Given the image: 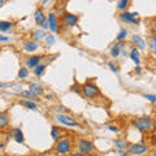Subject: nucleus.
Instances as JSON below:
<instances>
[{"label":"nucleus","instance_id":"1","mask_svg":"<svg viewBox=\"0 0 156 156\" xmlns=\"http://www.w3.org/2000/svg\"><path fill=\"white\" fill-rule=\"evenodd\" d=\"M152 125H154V121L151 120V117H148V116H142L133 121V126L135 129H138L139 131H142V133L150 131L152 129Z\"/></svg>","mask_w":156,"mask_h":156},{"label":"nucleus","instance_id":"2","mask_svg":"<svg viewBox=\"0 0 156 156\" xmlns=\"http://www.w3.org/2000/svg\"><path fill=\"white\" fill-rule=\"evenodd\" d=\"M81 92L87 99H95L96 96L100 95L99 87H98L94 82H86V83H83V86H82V89H81Z\"/></svg>","mask_w":156,"mask_h":156},{"label":"nucleus","instance_id":"3","mask_svg":"<svg viewBox=\"0 0 156 156\" xmlns=\"http://www.w3.org/2000/svg\"><path fill=\"white\" fill-rule=\"evenodd\" d=\"M77 148H78V151H80L81 154H83V155L87 156V155H91L95 151V146H94V143H92L91 140L86 139V138H81L80 140H78V143H77Z\"/></svg>","mask_w":156,"mask_h":156},{"label":"nucleus","instance_id":"4","mask_svg":"<svg viewBox=\"0 0 156 156\" xmlns=\"http://www.w3.org/2000/svg\"><path fill=\"white\" fill-rule=\"evenodd\" d=\"M70 150H72V142L69 138H61L60 140H57V143L55 146V151L58 155L69 154Z\"/></svg>","mask_w":156,"mask_h":156},{"label":"nucleus","instance_id":"5","mask_svg":"<svg viewBox=\"0 0 156 156\" xmlns=\"http://www.w3.org/2000/svg\"><path fill=\"white\" fill-rule=\"evenodd\" d=\"M119 18L121 20L122 22L125 23H133V25H139L140 21L138 20V13L134 12V13H131V12H121L119 14Z\"/></svg>","mask_w":156,"mask_h":156},{"label":"nucleus","instance_id":"6","mask_svg":"<svg viewBox=\"0 0 156 156\" xmlns=\"http://www.w3.org/2000/svg\"><path fill=\"white\" fill-rule=\"evenodd\" d=\"M56 120L60 124L65 125V126H70V128H77V126H78L77 121L73 119V117H70L69 115H65V113H58L56 116Z\"/></svg>","mask_w":156,"mask_h":156},{"label":"nucleus","instance_id":"7","mask_svg":"<svg viewBox=\"0 0 156 156\" xmlns=\"http://www.w3.org/2000/svg\"><path fill=\"white\" fill-rule=\"evenodd\" d=\"M148 151V146L144 143H135V144H130L129 147V154L130 155H143Z\"/></svg>","mask_w":156,"mask_h":156},{"label":"nucleus","instance_id":"8","mask_svg":"<svg viewBox=\"0 0 156 156\" xmlns=\"http://www.w3.org/2000/svg\"><path fill=\"white\" fill-rule=\"evenodd\" d=\"M64 23L66 27H74L78 23V16L74 13H65L64 14Z\"/></svg>","mask_w":156,"mask_h":156},{"label":"nucleus","instance_id":"9","mask_svg":"<svg viewBox=\"0 0 156 156\" xmlns=\"http://www.w3.org/2000/svg\"><path fill=\"white\" fill-rule=\"evenodd\" d=\"M47 20H48V23H50V30L52 34H55L58 31V21H57V17L55 13H50L47 16Z\"/></svg>","mask_w":156,"mask_h":156},{"label":"nucleus","instance_id":"10","mask_svg":"<svg viewBox=\"0 0 156 156\" xmlns=\"http://www.w3.org/2000/svg\"><path fill=\"white\" fill-rule=\"evenodd\" d=\"M131 42H133L134 47L138 51L139 50H146V41L140 35H138V34H134V35L131 37Z\"/></svg>","mask_w":156,"mask_h":156},{"label":"nucleus","instance_id":"11","mask_svg":"<svg viewBox=\"0 0 156 156\" xmlns=\"http://www.w3.org/2000/svg\"><path fill=\"white\" fill-rule=\"evenodd\" d=\"M41 61H42V56H30L26 58L25 64H26V68H31L34 70L37 66L41 65Z\"/></svg>","mask_w":156,"mask_h":156},{"label":"nucleus","instance_id":"12","mask_svg":"<svg viewBox=\"0 0 156 156\" xmlns=\"http://www.w3.org/2000/svg\"><path fill=\"white\" fill-rule=\"evenodd\" d=\"M46 20H47V17L44 16V13H43V9L38 7L35 9V12H34V21H35L37 25H41L42 26V23L44 22Z\"/></svg>","mask_w":156,"mask_h":156},{"label":"nucleus","instance_id":"13","mask_svg":"<svg viewBox=\"0 0 156 156\" xmlns=\"http://www.w3.org/2000/svg\"><path fill=\"white\" fill-rule=\"evenodd\" d=\"M11 134H12L13 139L16 140L17 143H21V144L25 143V136H23V133H22V130H21V129H18V128L13 129Z\"/></svg>","mask_w":156,"mask_h":156},{"label":"nucleus","instance_id":"14","mask_svg":"<svg viewBox=\"0 0 156 156\" xmlns=\"http://www.w3.org/2000/svg\"><path fill=\"white\" fill-rule=\"evenodd\" d=\"M38 48H39V46L35 41H27L23 43V46H22V50L25 52H35Z\"/></svg>","mask_w":156,"mask_h":156},{"label":"nucleus","instance_id":"15","mask_svg":"<svg viewBox=\"0 0 156 156\" xmlns=\"http://www.w3.org/2000/svg\"><path fill=\"white\" fill-rule=\"evenodd\" d=\"M115 146H116V148L119 150V151H126V150H129V143H128V140H125V139H116L115 140Z\"/></svg>","mask_w":156,"mask_h":156},{"label":"nucleus","instance_id":"16","mask_svg":"<svg viewBox=\"0 0 156 156\" xmlns=\"http://www.w3.org/2000/svg\"><path fill=\"white\" fill-rule=\"evenodd\" d=\"M111 56L112 57H117V56H120L121 55V42H117L116 44H113L111 47Z\"/></svg>","mask_w":156,"mask_h":156},{"label":"nucleus","instance_id":"17","mask_svg":"<svg viewBox=\"0 0 156 156\" xmlns=\"http://www.w3.org/2000/svg\"><path fill=\"white\" fill-rule=\"evenodd\" d=\"M33 41H41V39H44L46 37H47V34L44 33V30H43V29H38V30H35L33 33Z\"/></svg>","mask_w":156,"mask_h":156},{"label":"nucleus","instance_id":"18","mask_svg":"<svg viewBox=\"0 0 156 156\" xmlns=\"http://www.w3.org/2000/svg\"><path fill=\"white\" fill-rule=\"evenodd\" d=\"M21 94V96H23V98H26L27 100H37L38 99V95L37 94H34L33 91H30V90H25V91H21L20 92Z\"/></svg>","mask_w":156,"mask_h":156},{"label":"nucleus","instance_id":"19","mask_svg":"<svg viewBox=\"0 0 156 156\" xmlns=\"http://www.w3.org/2000/svg\"><path fill=\"white\" fill-rule=\"evenodd\" d=\"M129 56H130V58H131V60H133V61L135 62L136 65H139V61H140V60H139V51L136 50L135 47H134V48H131V50H130Z\"/></svg>","mask_w":156,"mask_h":156},{"label":"nucleus","instance_id":"20","mask_svg":"<svg viewBox=\"0 0 156 156\" xmlns=\"http://www.w3.org/2000/svg\"><path fill=\"white\" fill-rule=\"evenodd\" d=\"M21 105H23V107H26L27 109H31V111H37L38 109V105L34 103L33 100H27V99H23L22 101H21Z\"/></svg>","mask_w":156,"mask_h":156},{"label":"nucleus","instance_id":"21","mask_svg":"<svg viewBox=\"0 0 156 156\" xmlns=\"http://www.w3.org/2000/svg\"><path fill=\"white\" fill-rule=\"evenodd\" d=\"M148 47H150V51L154 55H156V37L152 35V34L148 37Z\"/></svg>","mask_w":156,"mask_h":156},{"label":"nucleus","instance_id":"22","mask_svg":"<svg viewBox=\"0 0 156 156\" xmlns=\"http://www.w3.org/2000/svg\"><path fill=\"white\" fill-rule=\"evenodd\" d=\"M8 124H9V116L5 113V112H2V113H0V128L2 129L7 128Z\"/></svg>","mask_w":156,"mask_h":156},{"label":"nucleus","instance_id":"23","mask_svg":"<svg viewBox=\"0 0 156 156\" xmlns=\"http://www.w3.org/2000/svg\"><path fill=\"white\" fill-rule=\"evenodd\" d=\"M29 90H30V91H33L34 94H37L38 96H39V95H41L42 92H43L42 86L39 85V83H30V85H29Z\"/></svg>","mask_w":156,"mask_h":156},{"label":"nucleus","instance_id":"24","mask_svg":"<svg viewBox=\"0 0 156 156\" xmlns=\"http://www.w3.org/2000/svg\"><path fill=\"white\" fill-rule=\"evenodd\" d=\"M13 27V23L9 22V21H0V31L2 33H5L8 30H11Z\"/></svg>","mask_w":156,"mask_h":156},{"label":"nucleus","instance_id":"25","mask_svg":"<svg viewBox=\"0 0 156 156\" xmlns=\"http://www.w3.org/2000/svg\"><path fill=\"white\" fill-rule=\"evenodd\" d=\"M60 134H61L60 129H58L57 126H52V128H51V136H52V139L53 140H60Z\"/></svg>","mask_w":156,"mask_h":156},{"label":"nucleus","instance_id":"26","mask_svg":"<svg viewBox=\"0 0 156 156\" xmlns=\"http://www.w3.org/2000/svg\"><path fill=\"white\" fill-rule=\"evenodd\" d=\"M126 37H128V30L122 27V29H121V30L119 31V34H117L116 39H117V42H122V41H125V39H126Z\"/></svg>","mask_w":156,"mask_h":156},{"label":"nucleus","instance_id":"27","mask_svg":"<svg viewBox=\"0 0 156 156\" xmlns=\"http://www.w3.org/2000/svg\"><path fill=\"white\" fill-rule=\"evenodd\" d=\"M46 68H47V66H46L44 64H41L39 66H37L33 72H34V74H35L37 77H42V76H43V73H44V70H46Z\"/></svg>","mask_w":156,"mask_h":156},{"label":"nucleus","instance_id":"28","mask_svg":"<svg viewBox=\"0 0 156 156\" xmlns=\"http://www.w3.org/2000/svg\"><path fill=\"white\" fill-rule=\"evenodd\" d=\"M128 5H129V0H120V2H117V9H119V11L125 12V9L128 8Z\"/></svg>","mask_w":156,"mask_h":156},{"label":"nucleus","instance_id":"29","mask_svg":"<svg viewBox=\"0 0 156 156\" xmlns=\"http://www.w3.org/2000/svg\"><path fill=\"white\" fill-rule=\"evenodd\" d=\"M29 77V69L27 68H21L18 70V78L20 80H25V78Z\"/></svg>","mask_w":156,"mask_h":156},{"label":"nucleus","instance_id":"30","mask_svg":"<svg viewBox=\"0 0 156 156\" xmlns=\"http://www.w3.org/2000/svg\"><path fill=\"white\" fill-rule=\"evenodd\" d=\"M143 98L147 99L148 101H151V103H156V95L155 94H144Z\"/></svg>","mask_w":156,"mask_h":156},{"label":"nucleus","instance_id":"31","mask_svg":"<svg viewBox=\"0 0 156 156\" xmlns=\"http://www.w3.org/2000/svg\"><path fill=\"white\" fill-rule=\"evenodd\" d=\"M44 41H46V43L48 46H51V44H53L55 43V37L52 35V34H48V35L44 38Z\"/></svg>","mask_w":156,"mask_h":156},{"label":"nucleus","instance_id":"32","mask_svg":"<svg viewBox=\"0 0 156 156\" xmlns=\"http://www.w3.org/2000/svg\"><path fill=\"white\" fill-rule=\"evenodd\" d=\"M108 66L111 68V70H112V72H115V73L119 72V66H117L116 62H113V61H109V62H108Z\"/></svg>","mask_w":156,"mask_h":156},{"label":"nucleus","instance_id":"33","mask_svg":"<svg viewBox=\"0 0 156 156\" xmlns=\"http://www.w3.org/2000/svg\"><path fill=\"white\" fill-rule=\"evenodd\" d=\"M108 130L113 131V133H119V131H120V129L117 128V126H113V125H109V126H108Z\"/></svg>","mask_w":156,"mask_h":156},{"label":"nucleus","instance_id":"34","mask_svg":"<svg viewBox=\"0 0 156 156\" xmlns=\"http://www.w3.org/2000/svg\"><path fill=\"white\" fill-rule=\"evenodd\" d=\"M151 31H152V35L156 37V22L152 23V26H151Z\"/></svg>","mask_w":156,"mask_h":156},{"label":"nucleus","instance_id":"35","mask_svg":"<svg viewBox=\"0 0 156 156\" xmlns=\"http://www.w3.org/2000/svg\"><path fill=\"white\" fill-rule=\"evenodd\" d=\"M9 41V38H7L5 35H0V42H3V43H5Z\"/></svg>","mask_w":156,"mask_h":156},{"label":"nucleus","instance_id":"36","mask_svg":"<svg viewBox=\"0 0 156 156\" xmlns=\"http://www.w3.org/2000/svg\"><path fill=\"white\" fill-rule=\"evenodd\" d=\"M119 156H129L126 151H119Z\"/></svg>","mask_w":156,"mask_h":156},{"label":"nucleus","instance_id":"37","mask_svg":"<svg viewBox=\"0 0 156 156\" xmlns=\"http://www.w3.org/2000/svg\"><path fill=\"white\" fill-rule=\"evenodd\" d=\"M69 156H86V155H83V154H81V152H73V154H70Z\"/></svg>","mask_w":156,"mask_h":156},{"label":"nucleus","instance_id":"38","mask_svg":"<svg viewBox=\"0 0 156 156\" xmlns=\"http://www.w3.org/2000/svg\"><path fill=\"white\" fill-rule=\"evenodd\" d=\"M135 72L138 73V74H139L140 72H142V69H140V66H139V65H136V66H135Z\"/></svg>","mask_w":156,"mask_h":156},{"label":"nucleus","instance_id":"39","mask_svg":"<svg viewBox=\"0 0 156 156\" xmlns=\"http://www.w3.org/2000/svg\"><path fill=\"white\" fill-rule=\"evenodd\" d=\"M152 129H154V131L156 133V120H154V125H152Z\"/></svg>","mask_w":156,"mask_h":156},{"label":"nucleus","instance_id":"40","mask_svg":"<svg viewBox=\"0 0 156 156\" xmlns=\"http://www.w3.org/2000/svg\"><path fill=\"white\" fill-rule=\"evenodd\" d=\"M5 86H7V83H4V82H2V83H0V87H2V89H4Z\"/></svg>","mask_w":156,"mask_h":156}]
</instances>
